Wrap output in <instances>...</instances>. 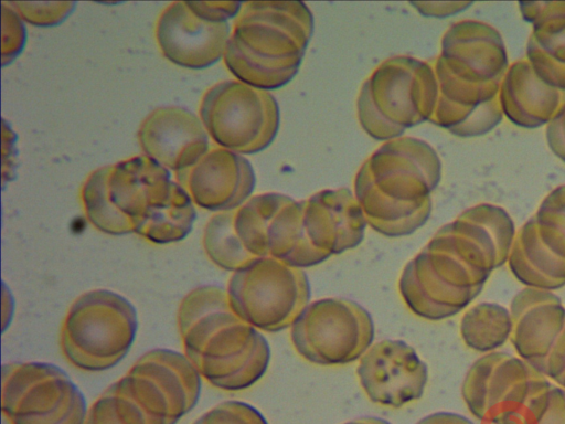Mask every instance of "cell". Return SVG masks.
Here are the masks:
<instances>
[{"label":"cell","instance_id":"obj_19","mask_svg":"<svg viewBox=\"0 0 565 424\" xmlns=\"http://www.w3.org/2000/svg\"><path fill=\"white\" fill-rule=\"evenodd\" d=\"M500 104L513 124L534 128L555 117L565 105V91L543 81L523 59L508 68L500 87Z\"/></svg>","mask_w":565,"mask_h":424},{"label":"cell","instance_id":"obj_14","mask_svg":"<svg viewBox=\"0 0 565 424\" xmlns=\"http://www.w3.org/2000/svg\"><path fill=\"white\" fill-rule=\"evenodd\" d=\"M515 237L514 223L500 206L482 203L462 212L433 237L488 280L508 262Z\"/></svg>","mask_w":565,"mask_h":424},{"label":"cell","instance_id":"obj_11","mask_svg":"<svg viewBox=\"0 0 565 424\" xmlns=\"http://www.w3.org/2000/svg\"><path fill=\"white\" fill-rule=\"evenodd\" d=\"M373 338L370 314L359 304L341 298L308 304L290 329L297 353L319 365H342L360 359Z\"/></svg>","mask_w":565,"mask_h":424},{"label":"cell","instance_id":"obj_13","mask_svg":"<svg viewBox=\"0 0 565 424\" xmlns=\"http://www.w3.org/2000/svg\"><path fill=\"white\" fill-rule=\"evenodd\" d=\"M202 115L218 144L242 152L259 151L274 139L278 108L273 96L257 87L228 82L214 87Z\"/></svg>","mask_w":565,"mask_h":424},{"label":"cell","instance_id":"obj_23","mask_svg":"<svg viewBox=\"0 0 565 424\" xmlns=\"http://www.w3.org/2000/svg\"><path fill=\"white\" fill-rule=\"evenodd\" d=\"M84 424H154L145 407L117 381L88 409Z\"/></svg>","mask_w":565,"mask_h":424},{"label":"cell","instance_id":"obj_24","mask_svg":"<svg viewBox=\"0 0 565 424\" xmlns=\"http://www.w3.org/2000/svg\"><path fill=\"white\" fill-rule=\"evenodd\" d=\"M203 246L207 257L226 271L236 272L254 261L244 252L233 232L232 211L210 219L204 229Z\"/></svg>","mask_w":565,"mask_h":424},{"label":"cell","instance_id":"obj_29","mask_svg":"<svg viewBox=\"0 0 565 424\" xmlns=\"http://www.w3.org/2000/svg\"><path fill=\"white\" fill-rule=\"evenodd\" d=\"M546 140L553 153L565 162V105L547 124Z\"/></svg>","mask_w":565,"mask_h":424},{"label":"cell","instance_id":"obj_1","mask_svg":"<svg viewBox=\"0 0 565 424\" xmlns=\"http://www.w3.org/2000/svg\"><path fill=\"white\" fill-rule=\"evenodd\" d=\"M508 68L494 28L472 20L454 24L435 63L438 102L430 120L463 137L490 131L503 117L500 87Z\"/></svg>","mask_w":565,"mask_h":424},{"label":"cell","instance_id":"obj_18","mask_svg":"<svg viewBox=\"0 0 565 424\" xmlns=\"http://www.w3.org/2000/svg\"><path fill=\"white\" fill-rule=\"evenodd\" d=\"M228 34L224 22L182 17L181 3L170 7L158 25V41L174 63L198 67L214 63L222 54Z\"/></svg>","mask_w":565,"mask_h":424},{"label":"cell","instance_id":"obj_22","mask_svg":"<svg viewBox=\"0 0 565 424\" xmlns=\"http://www.w3.org/2000/svg\"><path fill=\"white\" fill-rule=\"evenodd\" d=\"M512 326L510 309L499 304L480 303L462 316L460 336L470 349L490 353L511 337Z\"/></svg>","mask_w":565,"mask_h":424},{"label":"cell","instance_id":"obj_21","mask_svg":"<svg viewBox=\"0 0 565 424\" xmlns=\"http://www.w3.org/2000/svg\"><path fill=\"white\" fill-rule=\"evenodd\" d=\"M508 263L525 287L553 292L565 286V259L543 245L532 219L515 233Z\"/></svg>","mask_w":565,"mask_h":424},{"label":"cell","instance_id":"obj_31","mask_svg":"<svg viewBox=\"0 0 565 424\" xmlns=\"http://www.w3.org/2000/svg\"><path fill=\"white\" fill-rule=\"evenodd\" d=\"M344 424H391L387 421L374 416H364Z\"/></svg>","mask_w":565,"mask_h":424},{"label":"cell","instance_id":"obj_3","mask_svg":"<svg viewBox=\"0 0 565 424\" xmlns=\"http://www.w3.org/2000/svg\"><path fill=\"white\" fill-rule=\"evenodd\" d=\"M439 178L438 157L427 144L392 140L360 170L355 199L371 227L386 236H404L429 218L430 192Z\"/></svg>","mask_w":565,"mask_h":424},{"label":"cell","instance_id":"obj_27","mask_svg":"<svg viewBox=\"0 0 565 424\" xmlns=\"http://www.w3.org/2000/svg\"><path fill=\"white\" fill-rule=\"evenodd\" d=\"M525 424H565V389L551 384L535 400Z\"/></svg>","mask_w":565,"mask_h":424},{"label":"cell","instance_id":"obj_30","mask_svg":"<svg viewBox=\"0 0 565 424\" xmlns=\"http://www.w3.org/2000/svg\"><path fill=\"white\" fill-rule=\"evenodd\" d=\"M416 424H473L469 418L457 413L437 412L425 416Z\"/></svg>","mask_w":565,"mask_h":424},{"label":"cell","instance_id":"obj_15","mask_svg":"<svg viewBox=\"0 0 565 424\" xmlns=\"http://www.w3.org/2000/svg\"><path fill=\"white\" fill-rule=\"evenodd\" d=\"M360 384L375 404L402 407L422 398L427 365L402 340H382L371 346L356 368Z\"/></svg>","mask_w":565,"mask_h":424},{"label":"cell","instance_id":"obj_4","mask_svg":"<svg viewBox=\"0 0 565 424\" xmlns=\"http://www.w3.org/2000/svg\"><path fill=\"white\" fill-rule=\"evenodd\" d=\"M228 41L226 63L242 81L276 88L297 73L312 31L303 3H248Z\"/></svg>","mask_w":565,"mask_h":424},{"label":"cell","instance_id":"obj_8","mask_svg":"<svg viewBox=\"0 0 565 424\" xmlns=\"http://www.w3.org/2000/svg\"><path fill=\"white\" fill-rule=\"evenodd\" d=\"M551 384L521 358L493 351L470 367L461 395L483 424H525L535 400Z\"/></svg>","mask_w":565,"mask_h":424},{"label":"cell","instance_id":"obj_25","mask_svg":"<svg viewBox=\"0 0 565 424\" xmlns=\"http://www.w3.org/2000/svg\"><path fill=\"white\" fill-rule=\"evenodd\" d=\"M531 219L543 245L565 259V184L552 191Z\"/></svg>","mask_w":565,"mask_h":424},{"label":"cell","instance_id":"obj_20","mask_svg":"<svg viewBox=\"0 0 565 424\" xmlns=\"http://www.w3.org/2000/svg\"><path fill=\"white\" fill-rule=\"evenodd\" d=\"M524 19L533 24L526 60L550 85L565 91V2H521Z\"/></svg>","mask_w":565,"mask_h":424},{"label":"cell","instance_id":"obj_9","mask_svg":"<svg viewBox=\"0 0 565 424\" xmlns=\"http://www.w3.org/2000/svg\"><path fill=\"white\" fill-rule=\"evenodd\" d=\"M1 395L10 424H84L88 411L70 377L45 362L4 364Z\"/></svg>","mask_w":565,"mask_h":424},{"label":"cell","instance_id":"obj_7","mask_svg":"<svg viewBox=\"0 0 565 424\" xmlns=\"http://www.w3.org/2000/svg\"><path fill=\"white\" fill-rule=\"evenodd\" d=\"M226 294L241 319L258 330L276 332L291 326L308 306L310 287L301 268L268 256L234 272Z\"/></svg>","mask_w":565,"mask_h":424},{"label":"cell","instance_id":"obj_10","mask_svg":"<svg viewBox=\"0 0 565 424\" xmlns=\"http://www.w3.org/2000/svg\"><path fill=\"white\" fill-rule=\"evenodd\" d=\"M486 282L454 253L430 240L404 267L398 289L413 314L436 321L465 309Z\"/></svg>","mask_w":565,"mask_h":424},{"label":"cell","instance_id":"obj_2","mask_svg":"<svg viewBox=\"0 0 565 424\" xmlns=\"http://www.w3.org/2000/svg\"><path fill=\"white\" fill-rule=\"evenodd\" d=\"M177 324L184 356L214 388L242 391L267 371V340L233 311L225 289L215 285L192 289L179 305Z\"/></svg>","mask_w":565,"mask_h":424},{"label":"cell","instance_id":"obj_5","mask_svg":"<svg viewBox=\"0 0 565 424\" xmlns=\"http://www.w3.org/2000/svg\"><path fill=\"white\" fill-rule=\"evenodd\" d=\"M137 327L136 309L127 298L108 289L86 292L64 318L60 336L63 356L83 371L108 370L127 354Z\"/></svg>","mask_w":565,"mask_h":424},{"label":"cell","instance_id":"obj_17","mask_svg":"<svg viewBox=\"0 0 565 424\" xmlns=\"http://www.w3.org/2000/svg\"><path fill=\"white\" fill-rule=\"evenodd\" d=\"M511 342L522 360L540 373L565 328V307L553 292L525 287L512 299Z\"/></svg>","mask_w":565,"mask_h":424},{"label":"cell","instance_id":"obj_28","mask_svg":"<svg viewBox=\"0 0 565 424\" xmlns=\"http://www.w3.org/2000/svg\"><path fill=\"white\" fill-rule=\"evenodd\" d=\"M541 373L557 384L565 380V328L546 358Z\"/></svg>","mask_w":565,"mask_h":424},{"label":"cell","instance_id":"obj_12","mask_svg":"<svg viewBox=\"0 0 565 424\" xmlns=\"http://www.w3.org/2000/svg\"><path fill=\"white\" fill-rule=\"evenodd\" d=\"M118 381L154 424H177L194 407L201 391V375L194 365L169 349L145 353Z\"/></svg>","mask_w":565,"mask_h":424},{"label":"cell","instance_id":"obj_26","mask_svg":"<svg viewBox=\"0 0 565 424\" xmlns=\"http://www.w3.org/2000/svg\"><path fill=\"white\" fill-rule=\"evenodd\" d=\"M193 424H268L263 414L248 403L226 401L200 416Z\"/></svg>","mask_w":565,"mask_h":424},{"label":"cell","instance_id":"obj_16","mask_svg":"<svg viewBox=\"0 0 565 424\" xmlns=\"http://www.w3.org/2000/svg\"><path fill=\"white\" fill-rule=\"evenodd\" d=\"M365 225L360 204L347 189L323 191L303 201L301 232L311 266L356 247Z\"/></svg>","mask_w":565,"mask_h":424},{"label":"cell","instance_id":"obj_6","mask_svg":"<svg viewBox=\"0 0 565 424\" xmlns=\"http://www.w3.org/2000/svg\"><path fill=\"white\" fill-rule=\"evenodd\" d=\"M438 84L428 64L409 57L385 61L365 82L359 98L364 129L377 139L399 135L405 128L433 117Z\"/></svg>","mask_w":565,"mask_h":424}]
</instances>
